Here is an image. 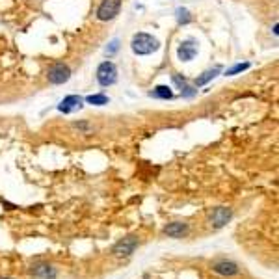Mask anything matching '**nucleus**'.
Returning a JSON list of instances; mask_svg holds the SVG:
<instances>
[{
  "label": "nucleus",
  "instance_id": "nucleus-3",
  "mask_svg": "<svg viewBox=\"0 0 279 279\" xmlns=\"http://www.w3.org/2000/svg\"><path fill=\"white\" fill-rule=\"evenodd\" d=\"M97 80L101 86H112L117 80V69L112 62H103L97 69Z\"/></svg>",
  "mask_w": 279,
  "mask_h": 279
},
{
  "label": "nucleus",
  "instance_id": "nucleus-4",
  "mask_svg": "<svg viewBox=\"0 0 279 279\" xmlns=\"http://www.w3.org/2000/svg\"><path fill=\"white\" fill-rule=\"evenodd\" d=\"M121 10V0H103L97 10L99 21H112V19L119 13Z\"/></svg>",
  "mask_w": 279,
  "mask_h": 279
},
{
  "label": "nucleus",
  "instance_id": "nucleus-14",
  "mask_svg": "<svg viewBox=\"0 0 279 279\" xmlns=\"http://www.w3.org/2000/svg\"><path fill=\"white\" fill-rule=\"evenodd\" d=\"M90 104H97V106H103V104H108V97L103 95V93H97V95H90L86 99Z\"/></svg>",
  "mask_w": 279,
  "mask_h": 279
},
{
  "label": "nucleus",
  "instance_id": "nucleus-15",
  "mask_svg": "<svg viewBox=\"0 0 279 279\" xmlns=\"http://www.w3.org/2000/svg\"><path fill=\"white\" fill-rule=\"evenodd\" d=\"M177 21L181 24H188L190 21H192V17H190V12L188 10H184V8H181V10H177Z\"/></svg>",
  "mask_w": 279,
  "mask_h": 279
},
{
  "label": "nucleus",
  "instance_id": "nucleus-12",
  "mask_svg": "<svg viewBox=\"0 0 279 279\" xmlns=\"http://www.w3.org/2000/svg\"><path fill=\"white\" fill-rule=\"evenodd\" d=\"M218 73H220V67L209 69V71H205V73L201 74V76H197V78H195V82H194V84H195V86H205L207 82H209V80H212V78H214V76H216Z\"/></svg>",
  "mask_w": 279,
  "mask_h": 279
},
{
  "label": "nucleus",
  "instance_id": "nucleus-16",
  "mask_svg": "<svg viewBox=\"0 0 279 279\" xmlns=\"http://www.w3.org/2000/svg\"><path fill=\"white\" fill-rule=\"evenodd\" d=\"M248 67H250V63H238V65H234L233 69H229V71H227L225 74H229V76H233V74L240 73V71H246Z\"/></svg>",
  "mask_w": 279,
  "mask_h": 279
},
{
  "label": "nucleus",
  "instance_id": "nucleus-11",
  "mask_svg": "<svg viewBox=\"0 0 279 279\" xmlns=\"http://www.w3.org/2000/svg\"><path fill=\"white\" fill-rule=\"evenodd\" d=\"M177 54H179V60H181V62H190V60H194V56L197 54V45H195L194 41H184V43H181Z\"/></svg>",
  "mask_w": 279,
  "mask_h": 279
},
{
  "label": "nucleus",
  "instance_id": "nucleus-5",
  "mask_svg": "<svg viewBox=\"0 0 279 279\" xmlns=\"http://www.w3.org/2000/svg\"><path fill=\"white\" fill-rule=\"evenodd\" d=\"M212 272H216L218 275H225V277H233V275H238L240 268L236 262L227 261V259H218L211 264Z\"/></svg>",
  "mask_w": 279,
  "mask_h": 279
},
{
  "label": "nucleus",
  "instance_id": "nucleus-10",
  "mask_svg": "<svg viewBox=\"0 0 279 279\" xmlns=\"http://www.w3.org/2000/svg\"><path fill=\"white\" fill-rule=\"evenodd\" d=\"M80 108H82V97H78V95H69V97L63 99L62 103H60V106H58V110L63 112V114H71V112Z\"/></svg>",
  "mask_w": 279,
  "mask_h": 279
},
{
  "label": "nucleus",
  "instance_id": "nucleus-7",
  "mask_svg": "<svg viewBox=\"0 0 279 279\" xmlns=\"http://www.w3.org/2000/svg\"><path fill=\"white\" fill-rule=\"evenodd\" d=\"M30 275L34 279H54L56 277V268L49 262H35L30 266Z\"/></svg>",
  "mask_w": 279,
  "mask_h": 279
},
{
  "label": "nucleus",
  "instance_id": "nucleus-6",
  "mask_svg": "<svg viewBox=\"0 0 279 279\" xmlns=\"http://www.w3.org/2000/svg\"><path fill=\"white\" fill-rule=\"evenodd\" d=\"M49 82L51 84H65L69 78H71V69L65 65V63H54L51 69H49Z\"/></svg>",
  "mask_w": 279,
  "mask_h": 279
},
{
  "label": "nucleus",
  "instance_id": "nucleus-9",
  "mask_svg": "<svg viewBox=\"0 0 279 279\" xmlns=\"http://www.w3.org/2000/svg\"><path fill=\"white\" fill-rule=\"evenodd\" d=\"M162 233H164L166 236H170V238H184V236L190 233V227L188 223L184 222H173V223H168Z\"/></svg>",
  "mask_w": 279,
  "mask_h": 279
},
{
  "label": "nucleus",
  "instance_id": "nucleus-13",
  "mask_svg": "<svg viewBox=\"0 0 279 279\" xmlns=\"http://www.w3.org/2000/svg\"><path fill=\"white\" fill-rule=\"evenodd\" d=\"M151 95L158 99H171L173 97V91H171L168 86H156V88L151 91Z\"/></svg>",
  "mask_w": 279,
  "mask_h": 279
},
{
  "label": "nucleus",
  "instance_id": "nucleus-1",
  "mask_svg": "<svg viewBox=\"0 0 279 279\" xmlns=\"http://www.w3.org/2000/svg\"><path fill=\"white\" fill-rule=\"evenodd\" d=\"M132 52L134 54H140V56H147V54H153V52L158 51V39L156 37H153L151 34H143V32H140V34H136L134 37H132Z\"/></svg>",
  "mask_w": 279,
  "mask_h": 279
},
{
  "label": "nucleus",
  "instance_id": "nucleus-2",
  "mask_svg": "<svg viewBox=\"0 0 279 279\" xmlns=\"http://www.w3.org/2000/svg\"><path fill=\"white\" fill-rule=\"evenodd\" d=\"M138 238L134 236V234H129V236H125V238H121L117 244L112 248V253H114L115 257H131L134 251H136L138 248Z\"/></svg>",
  "mask_w": 279,
  "mask_h": 279
},
{
  "label": "nucleus",
  "instance_id": "nucleus-17",
  "mask_svg": "<svg viewBox=\"0 0 279 279\" xmlns=\"http://www.w3.org/2000/svg\"><path fill=\"white\" fill-rule=\"evenodd\" d=\"M117 45H119V41H112V47H110L108 52H115V51H117Z\"/></svg>",
  "mask_w": 279,
  "mask_h": 279
},
{
  "label": "nucleus",
  "instance_id": "nucleus-8",
  "mask_svg": "<svg viewBox=\"0 0 279 279\" xmlns=\"http://www.w3.org/2000/svg\"><path fill=\"white\" fill-rule=\"evenodd\" d=\"M231 218H233L231 209H227V207H218V209H214V212L211 214V225L214 229H222Z\"/></svg>",
  "mask_w": 279,
  "mask_h": 279
},
{
  "label": "nucleus",
  "instance_id": "nucleus-18",
  "mask_svg": "<svg viewBox=\"0 0 279 279\" xmlns=\"http://www.w3.org/2000/svg\"><path fill=\"white\" fill-rule=\"evenodd\" d=\"M0 279H12V277H0Z\"/></svg>",
  "mask_w": 279,
  "mask_h": 279
}]
</instances>
